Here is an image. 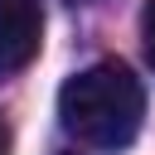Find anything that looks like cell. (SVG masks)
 Returning a JSON list of instances; mask_svg holds the SVG:
<instances>
[{"instance_id": "3", "label": "cell", "mask_w": 155, "mask_h": 155, "mask_svg": "<svg viewBox=\"0 0 155 155\" xmlns=\"http://www.w3.org/2000/svg\"><path fill=\"white\" fill-rule=\"evenodd\" d=\"M140 44H145V58L155 68V0H145V10H140Z\"/></svg>"}, {"instance_id": "1", "label": "cell", "mask_w": 155, "mask_h": 155, "mask_svg": "<svg viewBox=\"0 0 155 155\" xmlns=\"http://www.w3.org/2000/svg\"><path fill=\"white\" fill-rule=\"evenodd\" d=\"M140 116H145V92L126 63H92V68L73 73L58 92L63 131L92 150L131 145L140 131Z\"/></svg>"}, {"instance_id": "4", "label": "cell", "mask_w": 155, "mask_h": 155, "mask_svg": "<svg viewBox=\"0 0 155 155\" xmlns=\"http://www.w3.org/2000/svg\"><path fill=\"white\" fill-rule=\"evenodd\" d=\"M0 155H10V126H5V116H0Z\"/></svg>"}, {"instance_id": "2", "label": "cell", "mask_w": 155, "mask_h": 155, "mask_svg": "<svg viewBox=\"0 0 155 155\" xmlns=\"http://www.w3.org/2000/svg\"><path fill=\"white\" fill-rule=\"evenodd\" d=\"M44 44V5L39 0H0V82L24 73Z\"/></svg>"}]
</instances>
